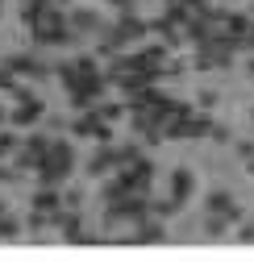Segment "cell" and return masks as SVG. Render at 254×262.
<instances>
[{
	"mask_svg": "<svg viewBox=\"0 0 254 262\" xmlns=\"http://www.w3.org/2000/svg\"><path fill=\"white\" fill-rule=\"evenodd\" d=\"M146 216H150V200H146V191H134V195H125V200L109 204L104 225H109V229H117V225H138V221H146Z\"/></svg>",
	"mask_w": 254,
	"mask_h": 262,
	"instance_id": "obj_1",
	"label": "cell"
},
{
	"mask_svg": "<svg viewBox=\"0 0 254 262\" xmlns=\"http://www.w3.org/2000/svg\"><path fill=\"white\" fill-rule=\"evenodd\" d=\"M5 67L13 71V75H34V79H46L54 67H46L42 58H34V54H9L5 58Z\"/></svg>",
	"mask_w": 254,
	"mask_h": 262,
	"instance_id": "obj_2",
	"label": "cell"
},
{
	"mask_svg": "<svg viewBox=\"0 0 254 262\" xmlns=\"http://www.w3.org/2000/svg\"><path fill=\"white\" fill-rule=\"evenodd\" d=\"M42 113H46V104L38 100V96H25V100H17V108L9 113V121H13L17 129H21V125H34V121H38Z\"/></svg>",
	"mask_w": 254,
	"mask_h": 262,
	"instance_id": "obj_3",
	"label": "cell"
},
{
	"mask_svg": "<svg viewBox=\"0 0 254 262\" xmlns=\"http://www.w3.org/2000/svg\"><path fill=\"white\" fill-rule=\"evenodd\" d=\"M67 167H58L54 158H42L38 162V187H58V183H67Z\"/></svg>",
	"mask_w": 254,
	"mask_h": 262,
	"instance_id": "obj_4",
	"label": "cell"
},
{
	"mask_svg": "<svg viewBox=\"0 0 254 262\" xmlns=\"http://www.w3.org/2000/svg\"><path fill=\"white\" fill-rule=\"evenodd\" d=\"M67 25L75 29V34H100V29H104V21L92 13V9H75V13L67 17Z\"/></svg>",
	"mask_w": 254,
	"mask_h": 262,
	"instance_id": "obj_5",
	"label": "cell"
},
{
	"mask_svg": "<svg viewBox=\"0 0 254 262\" xmlns=\"http://www.w3.org/2000/svg\"><path fill=\"white\" fill-rule=\"evenodd\" d=\"M192 187H196V179H192V171H187V167H179V171L171 175V195H175L179 204H187V195H192Z\"/></svg>",
	"mask_w": 254,
	"mask_h": 262,
	"instance_id": "obj_6",
	"label": "cell"
},
{
	"mask_svg": "<svg viewBox=\"0 0 254 262\" xmlns=\"http://www.w3.org/2000/svg\"><path fill=\"white\" fill-rule=\"evenodd\" d=\"M96 125H100V113H96V108H88V113H79V117H75L71 134H75V138H92V129H96Z\"/></svg>",
	"mask_w": 254,
	"mask_h": 262,
	"instance_id": "obj_7",
	"label": "cell"
},
{
	"mask_svg": "<svg viewBox=\"0 0 254 262\" xmlns=\"http://www.w3.org/2000/svg\"><path fill=\"white\" fill-rule=\"evenodd\" d=\"M29 204H34V208H42V212H54V208L62 204V200H58V187H38Z\"/></svg>",
	"mask_w": 254,
	"mask_h": 262,
	"instance_id": "obj_8",
	"label": "cell"
},
{
	"mask_svg": "<svg viewBox=\"0 0 254 262\" xmlns=\"http://www.w3.org/2000/svg\"><path fill=\"white\" fill-rule=\"evenodd\" d=\"M54 71H58V79H62V83H67V92H75V88L83 83V71L75 67V62H58Z\"/></svg>",
	"mask_w": 254,
	"mask_h": 262,
	"instance_id": "obj_9",
	"label": "cell"
},
{
	"mask_svg": "<svg viewBox=\"0 0 254 262\" xmlns=\"http://www.w3.org/2000/svg\"><path fill=\"white\" fill-rule=\"evenodd\" d=\"M113 158H117V167H130V162H138V158H142V146H138V142L113 146Z\"/></svg>",
	"mask_w": 254,
	"mask_h": 262,
	"instance_id": "obj_10",
	"label": "cell"
},
{
	"mask_svg": "<svg viewBox=\"0 0 254 262\" xmlns=\"http://www.w3.org/2000/svg\"><path fill=\"white\" fill-rule=\"evenodd\" d=\"M250 25H254V17H250V13H229V17H225V29H229V34H238V38H246V34H250Z\"/></svg>",
	"mask_w": 254,
	"mask_h": 262,
	"instance_id": "obj_11",
	"label": "cell"
},
{
	"mask_svg": "<svg viewBox=\"0 0 254 262\" xmlns=\"http://www.w3.org/2000/svg\"><path fill=\"white\" fill-rule=\"evenodd\" d=\"M50 142H54V138H46V134H29V142H25V150H29V154H34V158L42 162V158L50 154Z\"/></svg>",
	"mask_w": 254,
	"mask_h": 262,
	"instance_id": "obj_12",
	"label": "cell"
},
{
	"mask_svg": "<svg viewBox=\"0 0 254 262\" xmlns=\"http://www.w3.org/2000/svg\"><path fill=\"white\" fill-rule=\"evenodd\" d=\"M229 204H234V195H229V191H208V200H204V208H208V212H221V216H225Z\"/></svg>",
	"mask_w": 254,
	"mask_h": 262,
	"instance_id": "obj_13",
	"label": "cell"
},
{
	"mask_svg": "<svg viewBox=\"0 0 254 262\" xmlns=\"http://www.w3.org/2000/svg\"><path fill=\"white\" fill-rule=\"evenodd\" d=\"M208 129H213V121L208 117H187V142H192V138H208Z\"/></svg>",
	"mask_w": 254,
	"mask_h": 262,
	"instance_id": "obj_14",
	"label": "cell"
},
{
	"mask_svg": "<svg viewBox=\"0 0 254 262\" xmlns=\"http://www.w3.org/2000/svg\"><path fill=\"white\" fill-rule=\"evenodd\" d=\"M183 204L175 200V195H171V200H150V216H175Z\"/></svg>",
	"mask_w": 254,
	"mask_h": 262,
	"instance_id": "obj_15",
	"label": "cell"
},
{
	"mask_svg": "<svg viewBox=\"0 0 254 262\" xmlns=\"http://www.w3.org/2000/svg\"><path fill=\"white\" fill-rule=\"evenodd\" d=\"M225 229H229L225 216H221V212H208V221H204V233H208V237H225Z\"/></svg>",
	"mask_w": 254,
	"mask_h": 262,
	"instance_id": "obj_16",
	"label": "cell"
},
{
	"mask_svg": "<svg viewBox=\"0 0 254 262\" xmlns=\"http://www.w3.org/2000/svg\"><path fill=\"white\" fill-rule=\"evenodd\" d=\"M46 225H50V212H42V208H34V212L25 216V229H29V233H42Z\"/></svg>",
	"mask_w": 254,
	"mask_h": 262,
	"instance_id": "obj_17",
	"label": "cell"
},
{
	"mask_svg": "<svg viewBox=\"0 0 254 262\" xmlns=\"http://www.w3.org/2000/svg\"><path fill=\"white\" fill-rule=\"evenodd\" d=\"M17 233H21V221L5 212V216H0V242H5V237H17Z\"/></svg>",
	"mask_w": 254,
	"mask_h": 262,
	"instance_id": "obj_18",
	"label": "cell"
},
{
	"mask_svg": "<svg viewBox=\"0 0 254 262\" xmlns=\"http://www.w3.org/2000/svg\"><path fill=\"white\" fill-rule=\"evenodd\" d=\"M125 108H130V104H96L100 121H121V117H125Z\"/></svg>",
	"mask_w": 254,
	"mask_h": 262,
	"instance_id": "obj_19",
	"label": "cell"
},
{
	"mask_svg": "<svg viewBox=\"0 0 254 262\" xmlns=\"http://www.w3.org/2000/svg\"><path fill=\"white\" fill-rule=\"evenodd\" d=\"M75 67H79L83 79H88V75H96V58H92V54H79V58H75Z\"/></svg>",
	"mask_w": 254,
	"mask_h": 262,
	"instance_id": "obj_20",
	"label": "cell"
},
{
	"mask_svg": "<svg viewBox=\"0 0 254 262\" xmlns=\"http://www.w3.org/2000/svg\"><path fill=\"white\" fill-rule=\"evenodd\" d=\"M187 71V58H167V67H163V75H183Z\"/></svg>",
	"mask_w": 254,
	"mask_h": 262,
	"instance_id": "obj_21",
	"label": "cell"
},
{
	"mask_svg": "<svg viewBox=\"0 0 254 262\" xmlns=\"http://www.w3.org/2000/svg\"><path fill=\"white\" fill-rule=\"evenodd\" d=\"M13 83H17V75H13L9 67H5V62H0V92H9Z\"/></svg>",
	"mask_w": 254,
	"mask_h": 262,
	"instance_id": "obj_22",
	"label": "cell"
},
{
	"mask_svg": "<svg viewBox=\"0 0 254 262\" xmlns=\"http://www.w3.org/2000/svg\"><path fill=\"white\" fill-rule=\"evenodd\" d=\"M62 204H67V208H79V204H83V191H79V187H71L67 195H62Z\"/></svg>",
	"mask_w": 254,
	"mask_h": 262,
	"instance_id": "obj_23",
	"label": "cell"
},
{
	"mask_svg": "<svg viewBox=\"0 0 254 262\" xmlns=\"http://www.w3.org/2000/svg\"><path fill=\"white\" fill-rule=\"evenodd\" d=\"M238 242H254V221H242L238 225Z\"/></svg>",
	"mask_w": 254,
	"mask_h": 262,
	"instance_id": "obj_24",
	"label": "cell"
},
{
	"mask_svg": "<svg viewBox=\"0 0 254 262\" xmlns=\"http://www.w3.org/2000/svg\"><path fill=\"white\" fill-rule=\"evenodd\" d=\"M208 138H213V142H229V125H213Z\"/></svg>",
	"mask_w": 254,
	"mask_h": 262,
	"instance_id": "obj_25",
	"label": "cell"
},
{
	"mask_svg": "<svg viewBox=\"0 0 254 262\" xmlns=\"http://www.w3.org/2000/svg\"><path fill=\"white\" fill-rule=\"evenodd\" d=\"M225 221H229V225H242V221H246V212H242L238 204H229V208H225Z\"/></svg>",
	"mask_w": 254,
	"mask_h": 262,
	"instance_id": "obj_26",
	"label": "cell"
},
{
	"mask_svg": "<svg viewBox=\"0 0 254 262\" xmlns=\"http://www.w3.org/2000/svg\"><path fill=\"white\" fill-rule=\"evenodd\" d=\"M196 104H200V108H213V104H217V92H208V88H204V92L196 96Z\"/></svg>",
	"mask_w": 254,
	"mask_h": 262,
	"instance_id": "obj_27",
	"label": "cell"
},
{
	"mask_svg": "<svg viewBox=\"0 0 254 262\" xmlns=\"http://www.w3.org/2000/svg\"><path fill=\"white\" fill-rule=\"evenodd\" d=\"M238 154L242 158H254V142H238Z\"/></svg>",
	"mask_w": 254,
	"mask_h": 262,
	"instance_id": "obj_28",
	"label": "cell"
},
{
	"mask_svg": "<svg viewBox=\"0 0 254 262\" xmlns=\"http://www.w3.org/2000/svg\"><path fill=\"white\" fill-rule=\"evenodd\" d=\"M242 50H254V25H250V34L242 38Z\"/></svg>",
	"mask_w": 254,
	"mask_h": 262,
	"instance_id": "obj_29",
	"label": "cell"
},
{
	"mask_svg": "<svg viewBox=\"0 0 254 262\" xmlns=\"http://www.w3.org/2000/svg\"><path fill=\"white\" fill-rule=\"evenodd\" d=\"M246 175H254V158H246Z\"/></svg>",
	"mask_w": 254,
	"mask_h": 262,
	"instance_id": "obj_30",
	"label": "cell"
},
{
	"mask_svg": "<svg viewBox=\"0 0 254 262\" xmlns=\"http://www.w3.org/2000/svg\"><path fill=\"white\" fill-rule=\"evenodd\" d=\"M5 121H9V113H5V108H0V125H5Z\"/></svg>",
	"mask_w": 254,
	"mask_h": 262,
	"instance_id": "obj_31",
	"label": "cell"
},
{
	"mask_svg": "<svg viewBox=\"0 0 254 262\" xmlns=\"http://www.w3.org/2000/svg\"><path fill=\"white\" fill-rule=\"evenodd\" d=\"M250 17H254V0H250Z\"/></svg>",
	"mask_w": 254,
	"mask_h": 262,
	"instance_id": "obj_32",
	"label": "cell"
},
{
	"mask_svg": "<svg viewBox=\"0 0 254 262\" xmlns=\"http://www.w3.org/2000/svg\"><path fill=\"white\" fill-rule=\"evenodd\" d=\"M250 117H254V108H250Z\"/></svg>",
	"mask_w": 254,
	"mask_h": 262,
	"instance_id": "obj_33",
	"label": "cell"
}]
</instances>
